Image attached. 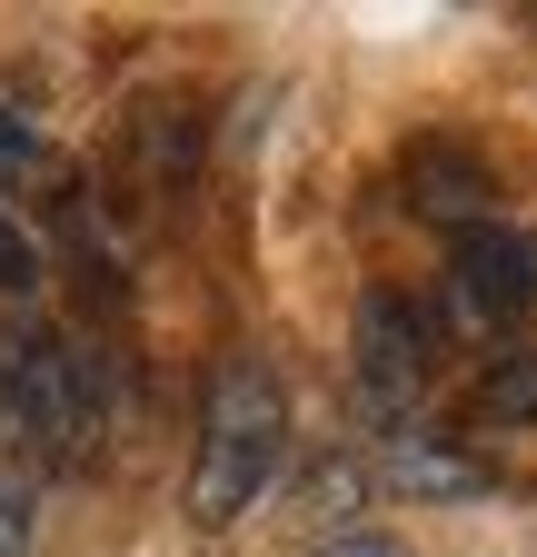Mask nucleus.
<instances>
[{
	"label": "nucleus",
	"mask_w": 537,
	"mask_h": 557,
	"mask_svg": "<svg viewBox=\"0 0 537 557\" xmlns=\"http://www.w3.org/2000/svg\"><path fill=\"white\" fill-rule=\"evenodd\" d=\"M90 429H100V369H90V348L50 338V329H21L11 348H0V438L71 458Z\"/></svg>",
	"instance_id": "f03ea898"
},
{
	"label": "nucleus",
	"mask_w": 537,
	"mask_h": 557,
	"mask_svg": "<svg viewBox=\"0 0 537 557\" xmlns=\"http://www.w3.org/2000/svg\"><path fill=\"white\" fill-rule=\"evenodd\" d=\"M289 468V379L268 359H229L210 379V418H199V458H189V518L199 528H239Z\"/></svg>",
	"instance_id": "f257e3e1"
},
{
	"label": "nucleus",
	"mask_w": 537,
	"mask_h": 557,
	"mask_svg": "<svg viewBox=\"0 0 537 557\" xmlns=\"http://www.w3.org/2000/svg\"><path fill=\"white\" fill-rule=\"evenodd\" d=\"M438 369V319L398 289H369L359 299V329H349V408L369 429H419V388Z\"/></svg>",
	"instance_id": "7ed1b4c3"
},
{
	"label": "nucleus",
	"mask_w": 537,
	"mask_h": 557,
	"mask_svg": "<svg viewBox=\"0 0 537 557\" xmlns=\"http://www.w3.org/2000/svg\"><path fill=\"white\" fill-rule=\"evenodd\" d=\"M299 528H319V547L328 537H359V518H369V498H378V468L369 458H349V448H319L309 468H299Z\"/></svg>",
	"instance_id": "423d86ee"
},
{
	"label": "nucleus",
	"mask_w": 537,
	"mask_h": 557,
	"mask_svg": "<svg viewBox=\"0 0 537 557\" xmlns=\"http://www.w3.org/2000/svg\"><path fill=\"white\" fill-rule=\"evenodd\" d=\"M309 557H409L388 528H359V537H328V547H309Z\"/></svg>",
	"instance_id": "9d476101"
},
{
	"label": "nucleus",
	"mask_w": 537,
	"mask_h": 557,
	"mask_svg": "<svg viewBox=\"0 0 537 557\" xmlns=\"http://www.w3.org/2000/svg\"><path fill=\"white\" fill-rule=\"evenodd\" d=\"M378 478L398 487V498H428V508H467V498H488V487H498L488 458H467V448L438 438V429H398L388 458H378Z\"/></svg>",
	"instance_id": "39448f33"
},
{
	"label": "nucleus",
	"mask_w": 537,
	"mask_h": 557,
	"mask_svg": "<svg viewBox=\"0 0 537 557\" xmlns=\"http://www.w3.org/2000/svg\"><path fill=\"white\" fill-rule=\"evenodd\" d=\"M0 189H50V150H40L11 110H0Z\"/></svg>",
	"instance_id": "6e6552de"
},
{
	"label": "nucleus",
	"mask_w": 537,
	"mask_h": 557,
	"mask_svg": "<svg viewBox=\"0 0 537 557\" xmlns=\"http://www.w3.org/2000/svg\"><path fill=\"white\" fill-rule=\"evenodd\" d=\"M21 278H30V239L0 220V289H21Z\"/></svg>",
	"instance_id": "9b49d317"
},
{
	"label": "nucleus",
	"mask_w": 537,
	"mask_h": 557,
	"mask_svg": "<svg viewBox=\"0 0 537 557\" xmlns=\"http://www.w3.org/2000/svg\"><path fill=\"white\" fill-rule=\"evenodd\" d=\"M448 299L467 329H517L537 309V239L498 230V220H467L448 239Z\"/></svg>",
	"instance_id": "20e7f679"
},
{
	"label": "nucleus",
	"mask_w": 537,
	"mask_h": 557,
	"mask_svg": "<svg viewBox=\"0 0 537 557\" xmlns=\"http://www.w3.org/2000/svg\"><path fill=\"white\" fill-rule=\"evenodd\" d=\"M467 418L478 429H537V348H498V359L467 379Z\"/></svg>",
	"instance_id": "0eeeda50"
},
{
	"label": "nucleus",
	"mask_w": 537,
	"mask_h": 557,
	"mask_svg": "<svg viewBox=\"0 0 537 557\" xmlns=\"http://www.w3.org/2000/svg\"><path fill=\"white\" fill-rule=\"evenodd\" d=\"M30 528H40V487L0 468V557H30Z\"/></svg>",
	"instance_id": "1a4fd4ad"
}]
</instances>
